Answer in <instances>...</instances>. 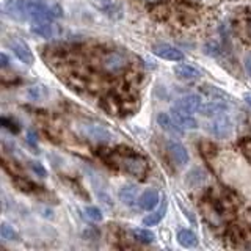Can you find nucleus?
<instances>
[{
	"mask_svg": "<svg viewBox=\"0 0 251 251\" xmlns=\"http://www.w3.org/2000/svg\"><path fill=\"white\" fill-rule=\"evenodd\" d=\"M25 8H27V16L33 22L53 21L63 14L60 6L57 5L49 6L43 3L41 0H25Z\"/></svg>",
	"mask_w": 251,
	"mask_h": 251,
	"instance_id": "obj_1",
	"label": "nucleus"
},
{
	"mask_svg": "<svg viewBox=\"0 0 251 251\" xmlns=\"http://www.w3.org/2000/svg\"><path fill=\"white\" fill-rule=\"evenodd\" d=\"M77 129L82 137L88 138L91 141H98V143H110V141H113L115 138L112 130H108L105 126L94 123V121H83L77 126Z\"/></svg>",
	"mask_w": 251,
	"mask_h": 251,
	"instance_id": "obj_2",
	"label": "nucleus"
},
{
	"mask_svg": "<svg viewBox=\"0 0 251 251\" xmlns=\"http://www.w3.org/2000/svg\"><path fill=\"white\" fill-rule=\"evenodd\" d=\"M204 129L210 137H215L220 140H226L232 135L234 132V124L226 115L209 118V121L204 124Z\"/></svg>",
	"mask_w": 251,
	"mask_h": 251,
	"instance_id": "obj_3",
	"label": "nucleus"
},
{
	"mask_svg": "<svg viewBox=\"0 0 251 251\" xmlns=\"http://www.w3.org/2000/svg\"><path fill=\"white\" fill-rule=\"evenodd\" d=\"M31 33L44 38V39H57L61 38L65 33V28L58 24H55L53 21H44V22H33V25L30 27Z\"/></svg>",
	"mask_w": 251,
	"mask_h": 251,
	"instance_id": "obj_4",
	"label": "nucleus"
},
{
	"mask_svg": "<svg viewBox=\"0 0 251 251\" xmlns=\"http://www.w3.org/2000/svg\"><path fill=\"white\" fill-rule=\"evenodd\" d=\"M121 167L123 170L127 173V175H132L135 177H143L148 171V165L146 162L141 159L138 155H127L124 157L123 162H121Z\"/></svg>",
	"mask_w": 251,
	"mask_h": 251,
	"instance_id": "obj_5",
	"label": "nucleus"
},
{
	"mask_svg": "<svg viewBox=\"0 0 251 251\" xmlns=\"http://www.w3.org/2000/svg\"><path fill=\"white\" fill-rule=\"evenodd\" d=\"M167 151L171 157V160L175 162L176 165H179V167H184V165L188 163V160H190V155H188V151L187 148L179 143V141L176 140H170L167 143Z\"/></svg>",
	"mask_w": 251,
	"mask_h": 251,
	"instance_id": "obj_6",
	"label": "nucleus"
},
{
	"mask_svg": "<svg viewBox=\"0 0 251 251\" xmlns=\"http://www.w3.org/2000/svg\"><path fill=\"white\" fill-rule=\"evenodd\" d=\"M152 52L154 55H157L159 58L163 60H168V61H182L184 60V53L182 50H179L177 47L167 44V43H160V44H155L152 47Z\"/></svg>",
	"mask_w": 251,
	"mask_h": 251,
	"instance_id": "obj_7",
	"label": "nucleus"
},
{
	"mask_svg": "<svg viewBox=\"0 0 251 251\" xmlns=\"http://www.w3.org/2000/svg\"><path fill=\"white\" fill-rule=\"evenodd\" d=\"M201 105H202V99L200 94H185V96H180L179 99H176V104H175L176 108L187 113L200 112Z\"/></svg>",
	"mask_w": 251,
	"mask_h": 251,
	"instance_id": "obj_8",
	"label": "nucleus"
},
{
	"mask_svg": "<svg viewBox=\"0 0 251 251\" xmlns=\"http://www.w3.org/2000/svg\"><path fill=\"white\" fill-rule=\"evenodd\" d=\"M160 201V193L157 188H146V190L138 196V207L143 210H154L157 207V204Z\"/></svg>",
	"mask_w": 251,
	"mask_h": 251,
	"instance_id": "obj_9",
	"label": "nucleus"
},
{
	"mask_svg": "<svg viewBox=\"0 0 251 251\" xmlns=\"http://www.w3.org/2000/svg\"><path fill=\"white\" fill-rule=\"evenodd\" d=\"M157 124L160 126L162 130H165L167 133H170V135H173V137L182 135V132H184V129L175 121V118H173L170 113H163L162 112V113L157 115Z\"/></svg>",
	"mask_w": 251,
	"mask_h": 251,
	"instance_id": "obj_10",
	"label": "nucleus"
},
{
	"mask_svg": "<svg viewBox=\"0 0 251 251\" xmlns=\"http://www.w3.org/2000/svg\"><path fill=\"white\" fill-rule=\"evenodd\" d=\"M229 107H227L226 102L223 100H210V102H206V104H202L201 108H200V113L206 118H215V116H222V115H226Z\"/></svg>",
	"mask_w": 251,
	"mask_h": 251,
	"instance_id": "obj_11",
	"label": "nucleus"
},
{
	"mask_svg": "<svg viewBox=\"0 0 251 251\" xmlns=\"http://www.w3.org/2000/svg\"><path fill=\"white\" fill-rule=\"evenodd\" d=\"M173 73L176 74L180 80H198L201 77V71L195 68L193 65H187V63H179L173 68Z\"/></svg>",
	"mask_w": 251,
	"mask_h": 251,
	"instance_id": "obj_12",
	"label": "nucleus"
},
{
	"mask_svg": "<svg viewBox=\"0 0 251 251\" xmlns=\"http://www.w3.org/2000/svg\"><path fill=\"white\" fill-rule=\"evenodd\" d=\"M171 116L175 118V121L182 127L184 130L188 129V130H195L198 127V121L195 120L192 116V113H187V112H182V110H179L176 107L171 108Z\"/></svg>",
	"mask_w": 251,
	"mask_h": 251,
	"instance_id": "obj_13",
	"label": "nucleus"
},
{
	"mask_svg": "<svg viewBox=\"0 0 251 251\" xmlns=\"http://www.w3.org/2000/svg\"><path fill=\"white\" fill-rule=\"evenodd\" d=\"M10 46H11V50L14 52V55H16V57H18L22 63H25V65H33L35 57H33V53H31L30 47H28L25 43H22V41H18V39H14V41L10 43Z\"/></svg>",
	"mask_w": 251,
	"mask_h": 251,
	"instance_id": "obj_14",
	"label": "nucleus"
},
{
	"mask_svg": "<svg viewBox=\"0 0 251 251\" xmlns=\"http://www.w3.org/2000/svg\"><path fill=\"white\" fill-rule=\"evenodd\" d=\"M126 58L123 57L121 53L118 52H110L108 55L104 57V61H102V65L104 68L108 71V73H118V71H121L126 68Z\"/></svg>",
	"mask_w": 251,
	"mask_h": 251,
	"instance_id": "obj_15",
	"label": "nucleus"
},
{
	"mask_svg": "<svg viewBox=\"0 0 251 251\" xmlns=\"http://www.w3.org/2000/svg\"><path fill=\"white\" fill-rule=\"evenodd\" d=\"M118 198L124 206H133L138 201V188L133 184H126L118 192Z\"/></svg>",
	"mask_w": 251,
	"mask_h": 251,
	"instance_id": "obj_16",
	"label": "nucleus"
},
{
	"mask_svg": "<svg viewBox=\"0 0 251 251\" xmlns=\"http://www.w3.org/2000/svg\"><path fill=\"white\" fill-rule=\"evenodd\" d=\"M177 242L184 248H195L198 245V237H196V234L190 229H180L177 232Z\"/></svg>",
	"mask_w": 251,
	"mask_h": 251,
	"instance_id": "obj_17",
	"label": "nucleus"
},
{
	"mask_svg": "<svg viewBox=\"0 0 251 251\" xmlns=\"http://www.w3.org/2000/svg\"><path fill=\"white\" fill-rule=\"evenodd\" d=\"M207 180V175L206 171L201 168H193L190 173L187 175V184L192 187H200Z\"/></svg>",
	"mask_w": 251,
	"mask_h": 251,
	"instance_id": "obj_18",
	"label": "nucleus"
},
{
	"mask_svg": "<svg viewBox=\"0 0 251 251\" xmlns=\"http://www.w3.org/2000/svg\"><path fill=\"white\" fill-rule=\"evenodd\" d=\"M0 237L5 242H18L19 234L13 226H10L8 223H2V226H0Z\"/></svg>",
	"mask_w": 251,
	"mask_h": 251,
	"instance_id": "obj_19",
	"label": "nucleus"
},
{
	"mask_svg": "<svg viewBox=\"0 0 251 251\" xmlns=\"http://www.w3.org/2000/svg\"><path fill=\"white\" fill-rule=\"evenodd\" d=\"M165 210H167V207H160L159 210H155V212H151L149 215H146L143 218V226H155V225H159L163 217H165Z\"/></svg>",
	"mask_w": 251,
	"mask_h": 251,
	"instance_id": "obj_20",
	"label": "nucleus"
},
{
	"mask_svg": "<svg viewBox=\"0 0 251 251\" xmlns=\"http://www.w3.org/2000/svg\"><path fill=\"white\" fill-rule=\"evenodd\" d=\"M133 237H135L138 242H143V243H152L155 240V235L152 231L146 229V227H137V229L132 231Z\"/></svg>",
	"mask_w": 251,
	"mask_h": 251,
	"instance_id": "obj_21",
	"label": "nucleus"
},
{
	"mask_svg": "<svg viewBox=\"0 0 251 251\" xmlns=\"http://www.w3.org/2000/svg\"><path fill=\"white\" fill-rule=\"evenodd\" d=\"M27 96L31 99V100H44L47 98V90L46 86L43 85H33L30 86V88L27 90Z\"/></svg>",
	"mask_w": 251,
	"mask_h": 251,
	"instance_id": "obj_22",
	"label": "nucleus"
},
{
	"mask_svg": "<svg viewBox=\"0 0 251 251\" xmlns=\"http://www.w3.org/2000/svg\"><path fill=\"white\" fill-rule=\"evenodd\" d=\"M201 93H204L206 96H209L210 99H215V100H223L226 99V93L222 91L217 86H210V85H204L201 88Z\"/></svg>",
	"mask_w": 251,
	"mask_h": 251,
	"instance_id": "obj_23",
	"label": "nucleus"
},
{
	"mask_svg": "<svg viewBox=\"0 0 251 251\" xmlns=\"http://www.w3.org/2000/svg\"><path fill=\"white\" fill-rule=\"evenodd\" d=\"M85 214L90 220L93 222H102V218H104V214H102V210L99 207H94V206H88L85 207Z\"/></svg>",
	"mask_w": 251,
	"mask_h": 251,
	"instance_id": "obj_24",
	"label": "nucleus"
},
{
	"mask_svg": "<svg viewBox=\"0 0 251 251\" xmlns=\"http://www.w3.org/2000/svg\"><path fill=\"white\" fill-rule=\"evenodd\" d=\"M0 121H2V126H3V127H5L6 130H10L11 133H18V132L21 130V127H19V126H18V123H16V121H13V120H10V118L3 116V118H2V120H0Z\"/></svg>",
	"mask_w": 251,
	"mask_h": 251,
	"instance_id": "obj_25",
	"label": "nucleus"
},
{
	"mask_svg": "<svg viewBox=\"0 0 251 251\" xmlns=\"http://www.w3.org/2000/svg\"><path fill=\"white\" fill-rule=\"evenodd\" d=\"M30 168H31V171H33L35 175H38L39 177H46V176H47L46 168H44L39 162H30Z\"/></svg>",
	"mask_w": 251,
	"mask_h": 251,
	"instance_id": "obj_26",
	"label": "nucleus"
},
{
	"mask_svg": "<svg viewBox=\"0 0 251 251\" xmlns=\"http://www.w3.org/2000/svg\"><path fill=\"white\" fill-rule=\"evenodd\" d=\"M27 143H28L31 148H33V149L38 148V138H36V135H35V132L28 130V133H27Z\"/></svg>",
	"mask_w": 251,
	"mask_h": 251,
	"instance_id": "obj_27",
	"label": "nucleus"
},
{
	"mask_svg": "<svg viewBox=\"0 0 251 251\" xmlns=\"http://www.w3.org/2000/svg\"><path fill=\"white\" fill-rule=\"evenodd\" d=\"M243 63H245V71H247V74L251 77V53L247 55V57H245V61H243Z\"/></svg>",
	"mask_w": 251,
	"mask_h": 251,
	"instance_id": "obj_28",
	"label": "nucleus"
},
{
	"mask_svg": "<svg viewBox=\"0 0 251 251\" xmlns=\"http://www.w3.org/2000/svg\"><path fill=\"white\" fill-rule=\"evenodd\" d=\"M0 65H2V68H8V65H10V60H8L5 52L0 53Z\"/></svg>",
	"mask_w": 251,
	"mask_h": 251,
	"instance_id": "obj_29",
	"label": "nucleus"
},
{
	"mask_svg": "<svg viewBox=\"0 0 251 251\" xmlns=\"http://www.w3.org/2000/svg\"><path fill=\"white\" fill-rule=\"evenodd\" d=\"M245 100H247V104L251 107V94H250V93H247V94H245Z\"/></svg>",
	"mask_w": 251,
	"mask_h": 251,
	"instance_id": "obj_30",
	"label": "nucleus"
},
{
	"mask_svg": "<svg viewBox=\"0 0 251 251\" xmlns=\"http://www.w3.org/2000/svg\"><path fill=\"white\" fill-rule=\"evenodd\" d=\"M148 2H157V0H148Z\"/></svg>",
	"mask_w": 251,
	"mask_h": 251,
	"instance_id": "obj_31",
	"label": "nucleus"
},
{
	"mask_svg": "<svg viewBox=\"0 0 251 251\" xmlns=\"http://www.w3.org/2000/svg\"><path fill=\"white\" fill-rule=\"evenodd\" d=\"M250 33H251V24H250Z\"/></svg>",
	"mask_w": 251,
	"mask_h": 251,
	"instance_id": "obj_32",
	"label": "nucleus"
}]
</instances>
